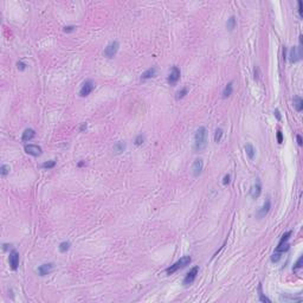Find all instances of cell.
<instances>
[{"mask_svg":"<svg viewBox=\"0 0 303 303\" xmlns=\"http://www.w3.org/2000/svg\"><path fill=\"white\" fill-rule=\"evenodd\" d=\"M207 147V130L205 127H199L194 134V149L202 152Z\"/></svg>","mask_w":303,"mask_h":303,"instance_id":"1","label":"cell"},{"mask_svg":"<svg viewBox=\"0 0 303 303\" xmlns=\"http://www.w3.org/2000/svg\"><path fill=\"white\" fill-rule=\"evenodd\" d=\"M191 262H192V258H191L190 256H185V257L180 258L178 262H175L173 265H171L169 268H167V269H166V272H167V275H172V274L177 272L179 269H184L185 266L190 265Z\"/></svg>","mask_w":303,"mask_h":303,"instance_id":"2","label":"cell"},{"mask_svg":"<svg viewBox=\"0 0 303 303\" xmlns=\"http://www.w3.org/2000/svg\"><path fill=\"white\" fill-rule=\"evenodd\" d=\"M302 59V47L300 46H293L289 52V61L290 63H297Z\"/></svg>","mask_w":303,"mask_h":303,"instance_id":"3","label":"cell"},{"mask_svg":"<svg viewBox=\"0 0 303 303\" xmlns=\"http://www.w3.org/2000/svg\"><path fill=\"white\" fill-rule=\"evenodd\" d=\"M180 75H181V72H180V69L178 68V66H172V70H171V74H169V76H168V78H167V82L171 84V85H175L177 83H178V81L180 80Z\"/></svg>","mask_w":303,"mask_h":303,"instance_id":"4","label":"cell"},{"mask_svg":"<svg viewBox=\"0 0 303 303\" xmlns=\"http://www.w3.org/2000/svg\"><path fill=\"white\" fill-rule=\"evenodd\" d=\"M118 47H120V44H118V42H111L105 49H104V56L105 57H108V58H112L115 55H116V52L118 51Z\"/></svg>","mask_w":303,"mask_h":303,"instance_id":"5","label":"cell"},{"mask_svg":"<svg viewBox=\"0 0 303 303\" xmlns=\"http://www.w3.org/2000/svg\"><path fill=\"white\" fill-rule=\"evenodd\" d=\"M95 89V83L93 82V81H85L84 82V84L82 85V88H81V90H80V95L82 96V97H85V96H88V95H90L91 93H93V90Z\"/></svg>","mask_w":303,"mask_h":303,"instance_id":"6","label":"cell"},{"mask_svg":"<svg viewBox=\"0 0 303 303\" xmlns=\"http://www.w3.org/2000/svg\"><path fill=\"white\" fill-rule=\"evenodd\" d=\"M198 274H199V266H194V268H192L191 270H190V272L186 275V277L184 278V284L185 285H190V284H192L193 282H194V280L197 278V276H198Z\"/></svg>","mask_w":303,"mask_h":303,"instance_id":"7","label":"cell"},{"mask_svg":"<svg viewBox=\"0 0 303 303\" xmlns=\"http://www.w3.org/2000/svg\"><path fill=\"white\" fill-rule=\"evenodd\" d=\"M8 261H9L11 269H12V270H17L18 266H19V253H18L15 250H12V251L9 252Z\"/></svg>","mask_w":303,"mask_h":303,"instance_id":"8","label":"cell"},{"mask_svg":"<svg viewBox=\"0 0 303 303\" xmlns=\"http://www.w3.org/2000/svg\"><path fill=\"white\" fill-rule=\"evenodd\" d=\"M25 152L32 156H39L42 155V147L37 146V145H26L25 146Z\"/></svg>","mask_w":303,"mask_h":303,"instance_id":"9","label":"cell"},{"mask_svg":"<svg viewBox=\"0 0 303 303\" xmlns=\"http://www.w3.org/2000/svg\"><path fill=\"white\" fill-rule=\"evenodd\" d=\"M261 193H262V184H261L259 179H256V183L251 186L250 194H251V197L253 199H256V198H258L261 196Z\"/></svg>","mask_w":303,"mask_h":303,"instance_id":"10","label":"cell"},{"mask_svg":"<svg viewBox=\"0 0 303 303\" xmlns=\"http://www.w3.org/2000/svg\"><path fill=\"white\" fill-rule=\"evenodd\" d=\"M202 168H204V161L202 159H197L194 162H193V166H192V174L197 178L202 174Z\"/></svg>","mask_w":303,"mask_h":303,"instance_id":"11","label":"cell"},{"mask_svg":"<svg viewBox=\"0 0 303 303\" xmlns=\"http://www.w3.org/2000/svg\"><path fill=\"white\" fill-rule=\"evenodd\" d=\"M53 268H55V265H53V263H46V264H43V265H40L39 268H38V274H39V276H46V275H49L52 270H53Z\"/></svg>","mask_w":303,"mask_h":303,"instance_id":"12","label":"cell"},{"mask_svg":"<svg viewBox=\"0 0 303 303\" xmlns=\"http://www.w3.org/2000/svg\"><path fill=\"white\" fill-rule=\"evenodd\" d=\"M270 208H271V202H270V199H266V202H264V205L262 206V208L257 212V217H258V218L265 217V215L269 213Z\"/></svg>","mask_w":303,"mask_h":303,"instance_id":"13","label":"cell"},{"mask_svg":"<svg viewBox=\"0 0 303 303\" xmlns=\"http://www.w3.org/2000/svg\"><path fill=\"white\" fill-rule=\"evenodd\" d=\"M34 136H36V131H34V129L28 128V129H25V130H24L23 136H21V140H23L24 142H26V141L32 140Z\"/></svg>","mask_w":303,"mask_h":303,"instance_id":"14","label":"cell"},{"mask_svg":"<svg viewBox=\"0 0 303 303\" xmlns=\"http://www.w3.org/2000/svg\"><path fill=\"white\" fill-rule=\"evenodd\" d=\"M156 75V68H150L148 70H146L142 75H141V80H149L152 77H154Z\"/></svg>","mask_w":303,"mask_h":303,"instance_id":"15","label":"cell"},{"mask_svg":"<svg viewBox=\"0 0 303 303\" xmlns=\"http://www.w3.org/2000/svg\"><path fill=\"white\" fill-rule=\"evenodd\" d=\"M232 91H233V87H232V82H230L223 90V99H226L229 96L232 95Z\"/></svg>","mask_w":303,"mask_h":303,"instance_id":"16","label":"cell"},{"mask_svg":"<svg viewBox=\"0 0 303 303\" xmlns=\"http://www.w3.org/2000/svg\"><path fill=\"white\" fill-rule=\"evenodd\" d=\"M126 143L124 142H117V143H115L114 145V152L116 153V154H121L122 152H124L126 150Z\"/></svg>","mask_w":303,"mask_h":303,"instance_id":"17","label":"cell"},{"mask_svg":"<svg viewBox=\"0 0 303 303\" xmlns=\"http://www.w3.org/2000/svg\"><path fill=\"white\" fill-rule=\"evenodd\" d=\"M236 24H237V21H236V17H234V15H231V17L227 19V23H226V27H227V30H229V31H233V28L236 27Z\"/></svg>","mask_w":303,"mask_h":303,"instance_id":"18","label":"cell"},{"mask_svg":"<svg viewBox=\"0 0 303 303\" xmlns=\"http://www.w3.org/2000/svg\"><path fill=\"white\" fill-rule=\"evenodd\" d=\"M294 107H295V109H296L297 111H302V109H303V100L301 99V97L296 96V97L294 99Z\"/></svg>","mask_w":303,"mask_h":303,"instance_id":"19","label":"cell"},{"mask_svg":"<svg viewBox=\"0 0 303 303\" xmlns=\"http://www.w3.org/2000/svg\"><path fill=\"white\" fill-rule=\"evenodd\" d=\"M245 150H246V154H248V156H249V158L252 160V159L255 158V154H256L253 146H252V145H250V143H248V145L245 146Z\"/></svg>","mask_w":303,"mask_h":303,"instance_id":"20","label":"cell"},{"mask_svg":"<svg viewBox=\"0 0 303 303\" xmlns=\"http://www.w3.org/2000/svg\"><path fill=\"white\" fill-rule=\"evenodd\" d=\"M280 300H281L282 302H283V301H284V302H293V301H294V302H301V301H302V299H301V297H297V299H296V297L285 296V295H281Z\"/></svg>","mask_w":303,"mask_h":303,"instance_id":"21","label":"cell"},{"mask_svg":"<svg viewBox=\"0 0 303 303\" xmlns=\"http://www.w3.org/2000/svg\"><path fill=\"white\" fill-rule=\"evenodd\" d=\"M289 249H290V245H289V244H288V243L285 242V243L278 244V246L276 248V251H277V252H281V253H282V252H285V251H288Z\"/></svg>","mask_w":303,"mask_h":303,"instance_id":"22","label":"cell"},{"mask_svg":"<svg viewBox=\"0 0 303 303\" xmlns=\"http://www.w3.org/2000/svg\"><path fill=\"white\" fill-rule=\"evenodd\" d=\"M58 249H59V251H61L62 253H65V252L70 249V242H62V243L59 244Z\"/></svg>","mask_w":303,"mask_h":303,"instance_id":"23","label":"cell"},{"mask_svg":"<svg viewBox=\"0 0 303 303\" xmlns=\"http://www.w3.org/2000/svg\"><path fill=\"white\" fill-rule=\"evenodd\" d=\"M221 136H223V129H221V128H218V129L215 130V134H214V141H215L217 143L220 142Z\"/></svg>","mask_w":303,"mask_h":303,"instance_id":"24","label":"cell"},{"mask_svg":"<svg viewBox=\"0 0 303 303\" xmlns=\"http://www.w3.org/2000/svg\"><path fill=\"white\" fill-rule=\"evenodd\" d=\"M55 166H56V161H53V160H50V161H46V162L42 164V167H43V168H46V169L53 168Z\"/></svg>","mask_w":303,"mask_h":303,"instance_id":"25","label":"cell"},{"mask_svg":"<svg viewBox=\"0 0 303 303\" xmlns=\"http://www.w3.org/2000/svg\"><path fill=\"white\" fill-rule=\"evenodd\" d=\"M258 291H259V301H261V302H266V303L271 302V301H270L266 296H264V295H263V293H262V285H259V287H258Z\"/></svg>","mask_w":303,"mask_h":303,"instance_id":"26","label":"cell"},{"mask_svg":"<svg viewBox=\"0 0 303 303\" xmlns=\"http://www.w3.org/2000/svg\"><path fill=\"white\" fill-rule=\"evenodd\" d=\"M187 93H188V89H187V88H183L180 91H178V94H177V100L184 99V97L187 95Z\"/></svg>","mask_w":303,"mask_h":303,"instance_id":"27","label":"cell"},{"mask_svg":"<svg viewBox=\"0 0 303 303\" xmlns=\"http://www.w3.org/2000/svg\"><path fill=\"white\" fill-rule=\"evenodd\" d=\"M293 234V231H288V232H285L283 236H282V238H281V240H280V243L278 244H282V243H285V242H288V239L290 238V236Z\"/></svg>","mask_w":303,"mask_h":303,"instance_id":"28","label":"cell"},{"mask_svg":"<svg viewBox=\"0 0 303 303\" xmlns=\"http://www.w3.org/2000/svg\"><path fill=\"white\" fill-rule=\"evenodd\" d=\"M134 142H135V145L136 146H141L143 142H145V136L142 135V134H140V135H137L136 137H135V140H134Z\"/></svg>","mask_w":303,"mask_h":303,"instance_id":"29","label":"cell"},{"mask_svg":"<svg viewBox=\"0 0 303 303\" xmlns=\"http://www.w3.org/2000/svg\"><path fill=\"white\" fill-rule=\"evenodd\" d=\"M0 171H1V175L5 177V175H7V174L9 173V166H8V165H2L1 168H0Z\"/></svg>","mask_w":303,"mask_h":303,"instance_id":"30","label":"cell"},{"mask_svg":"<svg viewBox=\"0 0 303 303\" xmlns=\"http://www.w3.org/2000/svg\"><path fill=\"white\" fill-rule=\"evenodd\" d=\"M281 252H277V251H275L274 253H272V256H271V262H275V263H277L280 259H281Z\"/></svg>","mask_w":303,"mask_h":303,"instance_id":"31","label":"cell"},{"mask_svg":"<svg viewBox=\"0 0 303 303\" xmlns=\"http://www.w3.org/2000/svg\"><path fill=\"white\" fill-rule=\"evenodd\" d=\"M302 262H303V257L301 256V257L297 259V262L295 263V265H294L293 270H294V271H296L297 269H301V268H302Z\"/></svg>","mask_w":303,"mask_h":303,"instance_id":"32","label":"cell"},{"mask_svg":"<svg viewBox=\"0 0 303 303\" xmlns=\"http://www.w3.org/2000/svg\"><path fill=\"white\" fill-rule=\"evenodd\" d=\"M277 141H278V143H283V134L281 130L277 131Z\"/></svg>","mask_w":303,"mask_h":303,"instance_id":"33","label":"cell"},{"mask_svg":"<svg viewBox=\"0 0 303 303\" xmlns=\"http://www.w3.org/2000/svg\"><path fill=\"white\" fill-rule=\"evenodd\" d=\"M17 66H18V69H19V70H21V71H23V70H25L26 64H25V63H23V62H18V63H17Z\"/></svg>","mask_w":303,"mask_h":303,"instance_id":"34","label":"cell"},{"mask_svg":"<svg viewBox=\"0 0 303 303\" xmlns=\"http://www.w3.org/2000/svg\"><path fill=\"white\" fill-rule=\"evenodd\" d=\"M223 184H224L225 186L230 184V175H229V174H226V175L224 177V179H223Z\"/></svg>","mask_w":303,"mask_h":303,"instance_id":"35","label":"cell"},{"mask_svg":"<svg viewBox=\"0 0 303 303\" xmlns=\"http://www.w3.org/2000/svg\"><path fill=\"white\" fill-rule=\"evenodd\" d=\"M299 13H300V15L302 17V14H303V4H302V1H301V0L299 1Z\"/></svg>","mask_w":303,"mask_h":303,"instance_id":"36","label":"cell"},{"mask_svg":"<svg viewBox=\"0 0 303 303\" xmlns=\"http://www.w3.org/2000/svg\"><path fill=\"white\" fill-rule=\"evenodd\" d=\"M75 28H76L75 26H66V27H64V32H72Z\"/></svg>","mask_w":303,"mask_h":303,"instance_id":"37","label":"cell"},{"mask_svg":"<svg viewBox=\"0 0 303 303\" xmlns=\"http://www.w3.org/2000/svg\"><path fill=\"white\" fill-rule=\"evenodd\" d=\"M297 143H299V146H302V136L301 135H297Z\"/></svg>","mask_w":303,"mask_h":303,"instance_id":"38","label":"cell"},{"mask_svg":"<svg viewBox=\"0 0 303 303\" xmlns=\"http://www.w3.org/2000/svg\"><path fill=\"white\" fill-rule=\"evenodd\" d=\"M275 115H276L277 120H281V114H280V110H278V109H276V110H275Z\"/></svg>","mask_w":303,"mask_h":303,"instance_id":"39","label":"cell"},{"mask_svg":"<svg viewBox=\"0 0 303 303\" xmlns=\"http://www.w3.org/2000/svg\"><path fill=\"white\" fill-rule=\"evenodd\" d=\"M85 129H87V123H83V124H82V126H81V128H80V130H81V131H84V130H85Z\"/></svg>","mask_w":303,"mask_h":303,"instance_id":"40","label":"cell"},{"mask_svg":"<svg viewBox=\"0 0 303 303\" xmlns=\"http://www.w3.org/2000/svg\"><path fill=\"white\" fill-rule=\"evenodd\" d=\"M84 165H85V161H82V162H78L77 166H78V167H82V166H84Z\"/></svg>","mask_w":303,"mask_h":303,"instance_id":"41","label":"cell"},{"mask_svg":"<svg viewBox=\"0 0 303 303\" xmlns=\"http://www.w3.org/2000/svg\"><path fill=\"white\" fill-rule=\"evenodd\" d=\"M8 246H11V245H8V244H4V250L6 251V250L8 249Z\"/></svg>","mask_w":303,"mask_h":303,"instance_id":"42","label":"cell"}]
</instances>
